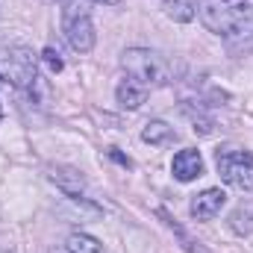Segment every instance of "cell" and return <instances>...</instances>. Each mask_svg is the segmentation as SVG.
<instances>
[{
	"mask_svg": "<svg viewBox=\"0 0 253 253\" xmlns=\"http://www.w3.org/2000/svg\"><path fill=\"white\" fill-rule=\"evenodd\" d=\"M215 165H218V174L227 186L242 191L253 189V153L248 150H236V147H224L215 153Z\"/></svg>",
	"mask_w": 253,
	"mask_h": 253,
	"instance_id": "3",
	"label": "cell"
},
{
	"mask_svg": "<svg viewBox=\"0 0 253 253\" xmlns=\"http://www.w3.org/2000/svg\"><path fill=\"white\" fill-rule=\"evenodd\" d=\"M94 3H106V6H118L121 0H94Z\"/></svg>",
	"mask_w": 253,
	"mask_h": 253,
	"instance_id": "17",
	"label": "cell"
},
{
	"mask_svg": "<svg viewBox=\"0 0 253 253\" xmlns=\"http://www.w3.org/2000/svg\"><path fill=\"white\" fill-rule=\"evenodd\" d=\"M62 27H65V39L68 44L77 50V53H88L97 42V33H94V24H91V15L77 3H65L62 9Z\"/></svg>",
	"mask_w": 253,
	"mask_h": 253,
	"instance_id": "4",
	"label": "cell"
},
{
	"mask_svg": "<svg viewBox=\"0 0 253 253\" xmlns=\"http://www.w3.org/2000/svg\"><path fill=\"white\" fill-rule=\"evenodd\" d=\"M194 9L203 27L221 36L233 53L253 50V0H200Z\"/></svg>",
	"mask_w": 253,
	"mask_h": 253,
	"instance_id": "1",
	"label": "cell"
},
{
	"mask_svg": "<svg viewBox=\"0 0 253 253\" xmlns=\"http://www.w3.org/2000/svg\"><path fill=\"white\" fill-rule=\"evenodd\" d=\"M115 97H118V103H121L124 109H138V106L147 100V85H141L138 80L126 77L124 83L115 88Z\"/></svg>",
	"mask_w": 253,
	"mask_h": 253,
	"instance_id": "8",
	"label": "cell"
},
{
	"mask_svg": "<svg viewBox=\"0 0 253 253\" xmlns=\"http://www.w3.org/2000/svg\"><path fill=\"white\" fill-rule=\"evenodd\" d=\"M0 118H3V109H0Z\"/></svg>",
	"mask_w": 253,
	"mask_h": 253,
	"instance_id": "19",
	"label": "cell"
},
{
	"mask_svg": "<svg viewBox=\"0 0 253 253\" xmlns=\"http://www.w3.org/2000/svg\"><path fill=\"white\" fill-rule=\"evenodd\" d=\"M50 253H68V251H50Z\"/></svg>",
	"mask_w": 253,
	"mask_h": 253,
	"instance_id": "18",
	"label": "cell"
},
{
	"mask_svg": "<svg viewBox=\"0 0 253 253\" xmlns=\"http://www.w3.org/2000/svg\"><path fill=\"white\" fill-rule=\"evenodd\" d=\"M165 12L174 21H191L194 18V3L191 0H165Z\"/></svg>",
	"mask_w": 253,
	"mask_h": 253,
	"instance_id": "13",
	"label": "cell"
},
{
	"mask_svg": "<svg viewBox=\"0 0 253 253\" xmlns=\"http://www.w3.org/2000/svg\"><path fill=\"white\" fill-rule=\"evenodd\" d=\"M50 180H53L68 197H80L83 189H85V180H83L80 171H74V168H50Z\"/></svg>",
	"mask_w": 253,
	"mask_h": 253,
	"instance_id": "9",
	"label": "cell"
},
{
	"mask_svg": "<svg viewBox=\"0 0 253 253\" xmlns=\"http://www.w3.org/2000/svg\"><path fill=\"white\" fill-rule=\"evenodd\" d=\"M65 251L68 253H103V245L94 236H88V233H71Z\"/></svg>",
	"mask_w": 253,
	"mask_h": 253,
	"instance_id": "11",
	"label": "cell"
},
{
	"mask_svg": "<svg viewBox=\"0 0 253 253\" xmlns=\"http://www.w3.org/2000/svg\"><path fill=\"white\" fill-rule=\"evenodd\" d=\"M109 156H112V159H115V162H121V165H126V168H129V165H132V162H129V159H126V156H121V153H118V150H115V147H112V150H109Z\"/></svg>",
	"mask_w": 253,
	"mask_h": 253,
	"instance_id": "16",
	"label": "cell"
},
{
	"mask_svg": "<svg viewBox=\"0 0 253 253\" xmlns=\"http://www.w3.org/2000/svg\"><path fill=\"white\" fill-rule=\"evenodd\" d=\"M168 227H171V230H174V233H177V236L183 239V245H186V251H189V253H206L203 248H200V242H191V239H189V233H186V230H183L180 224H174V221H168Z\"/></svg>",
	"mask_w": 253,
	"mask_h": 253,
	"instance_id": "15",
	"label": "cell"
},
{
	"mask_svg": "<svg viewBox=\"0 0 253 253\" xmlns=\"http://www.w3.org/2000/svg\"><path fill=\"white\" fill-rule=\"evenodd\" d=\"M224 203H227V194H224V189H206V191H200V194L191 200V218H197V221H212V218L224 209Z\"/></svg>",
	"mask_w": 253,
	"mask_h": 253,
	"instance_id": "6",
	"label": "cell"
},
{
	"mask_svg": "<svg viewBox=\"0 0 253 253\" xmlns=\"http://www.w3.org/2000/svg\"><path fill=\"white\" fill-rule=\"evenodd\" d=\"M42 62L47 65V71H50V74H59V71L65 68V62L59 59V53H56L53 47H44V50H42Z\"/></svg>",
	"mask_w": 253,
	"mask_h": 253,
	"instance_id": "14",
	"label": "cell"
},
{
	"mask_svg": "<svg viewBox=\"0 0 253 253\" xmlns=\"http://www.w3.org/2000/svg\"><path fill=\"white\" fill-rule=\"evenodd\" d=\"M0 83H3V77H0Z\"/></svg>",
	"mask_w": 253,
	"mask_h": 253,
	"instance_id": "20",
	"label": "cell"
},
{
	"mask_svg": "<svg viewBox=\"0 0 253 253\" xmlns=\"http://www.w3.org/2000/svg\"><path fill=\"white\" fill-rule=\"evenodd\" d=\"M171 171H174V177L180 183H191V180L203 177V156H200V150H194V147L180 150L174 156V162H171Z\"/></svg>",
	"mask_w": 253,
	"mask_h": 253,
	"instance_id": "7",
	"label": "cell"
},
{
	"mask_svg": "<svg viewBox=\"0 0 253 253\" xmlns=\"http://www.w3.org/2000/svg\"><path fill=\"white\" fill-rule=\"evenodd\" d=\"M177 138V129L171 124H165V121H147L144 129H141V141H147V144H171Z\"/></svg>",
	"mask_w": 253,
	"mask_h": 253,
	"instance_id": "10",
	"label": "cell"
},
{
	"mask_svg": "<svg viewBox=\"0 0 253 253\" xmlns=\"http://www.w3.org/2000/svg\"><path fill=\"white\" fill-rule=\"evenodd\" d=\"M121 65H124L126 77L138 80V83L147 85V88H159V85H168V83L174 80L171 62H168L162 53L147 50V47H129V50H124Z\"/></svg>",
	"mask_w": 253,
	"mask_h": 253,
	"instance_id": "2",
	"label": "cell"
},
{
	"mask_svg": "<svg viewBox=\"0 0 253 253\" xmlns=\"http://www.w3.org/2000/svg\"><path fill=\"white\" fill-rule=\"evenodd\" d=\"M230 227H233V233H239V236H251L253 233V209L239 206V209L230 215Z\"/></svg>",
	"mask_w": 253,
	"mask_h": 253,
	"instance_id": "12",
	"label": "cell"
},
{
	"mask_svg": "<svg viewBox=\"0 0 253 253\" xmlns=\"http://www.w3.org/2000/svg\"><path fill=\"white\" fill-rule=\"evenodd\" d=\"M0 77L15 88H27L36 83V56L27 47H0Z\"/></svg>",
	"mask_w": 253,
	"mask_h": 253,
	"instance_id": "5",
	"label": "cell"
}]
</instances>
